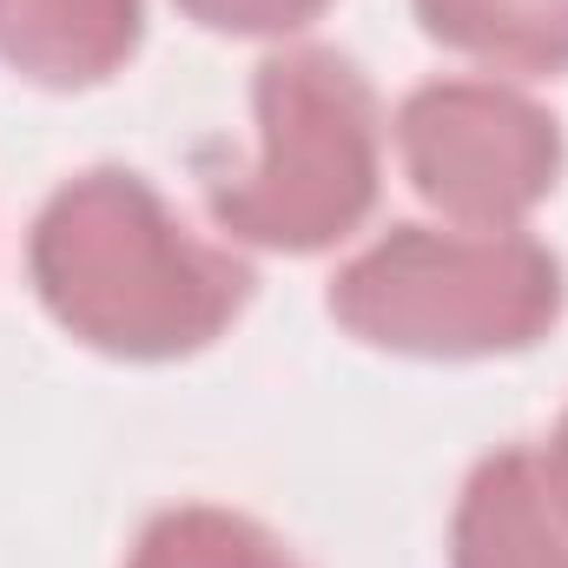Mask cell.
Wrapping results in <instances>:
<instances>
[{
	"mask_svg": "<svg viewBox=\"0 0 568 568\" xmlns=\"http://www.w3.org/2000/svg\"><path fill=\"white\" fill-rule=\"evenodd\" d=\"M27 278L47 317L120 364H172L219 344L252 304V265L205 245L140 172L93 165L67 179L33 232Z\"/></svg>",
	"mask_w": 568,
	"mask_h": 568,
	"instance_id": "6da1fadb",
	"label": "cell"
},
{
	"mask_svg": "<svg viewBox=\"0 0 568 568\" xmlns=\"http://www.w3.org/2000/svg\"><path fill=\"white\" fill-rule=\"evenodd\" d=\"M258 165L205 185L225 239L311 258L344 245L384 185V120L371 80L337 47H284L252 73Z\"/></svg>",
	"mask_w": 568,
	"mask_h": 568,
	"instance_id": "7a4b0ae2",
	"label": "cell"
},
{
	"mask_svg": "<svg viewBox=\"0 0 568 568\" xmlns=\"http://www.w3.org/2000/svg\"><path fill=\"white\" fill-rule=\"evenodd\" d=\"M568 304L562 258L529 232L390 225L331 278V317L390 357H516Z\"/></svg>",
	"mask_w": 568,
	"mask_h": 568,
	"instance_id": "3957f363",
	"label": "cell"
},
{
	"mask_svg": "<svg viewBox=\"0 0 568 568\" xmlns=\"http://www.w3.org/2000/svg\"><path fill=\"white\" fill-rule=\"evenodd\" d=\"M397 159L449 225L523 232L562 179V126L503 80H429L397 106Z\"/></svg>",
	"mask_w": 568,
	"mask_h": 568,
	"instance_id": "277c9868",
	"label": "cell"
},
{
	"mask_svg": "<svg viewBox=\"0 0 568 568\" xmlns=\"http://www.w3.org/2000/svg\"><path fill=\"white\" fill-rule=\"evenodd\" d=\"M449 568H568V516L536 449L509 443L469 469L449 516Z\"/></svg>",
	"mask_w": 568,
	"mask_h": 568,
	"instance_id": "5b68a950",
	"label": "cell"
},
{
	"mask_svg": "<svg viewBox=\"0 0 568 568\" xmlns=\"http://www.w3.org/2000/svg\"><path fill=\"white\" fill-rule=\"evenodd\" d=\"M145 33V0H0V60L53 93L106 87Z\"/></svg>",
	"mask_w": 568,
	"mask_h": 568,
	"instance_id": "8992f818",
	"label": "cell"
},
{
	"mask_svg": "<svg viewBox=\"0 0 568 568\" xmlns=\"http://www.w3.org/2000/svg\"><path fill=\"white\" fill-rule=\"evenodd\" d=\"M436 47L496 73H568V0H410Z\"/></svg>",
	"mask_w": 568,
	"mask_h": 568,
	"instance_id": "52a82bcc",
	"label": "cell"
},
{
	"mask_svg": "<svg viewBox=\"0 0 568 568\" xmlns=\"http://www.w3.org/2000/svg\"><path fill=\"white\" fill-rule=\"evenodd\" d=\"M126 568H304L265 523L212 503L159 509L140 529Z\"/></svg>",
	"mask_w": 568,
	"mask_h": 568,
	"instance_id": "ba28073f",
	"label": "cell"
},
{
	"mask_svg": "<svg viewBox=\"0 0 568 568\" xmlns=\"http://www.w3.org/2000/svg\"><path fill=\"white\" fill-rule=\"evenodd\" d=\"M331 0H179L185 20H199L205 33H239V40H284L304 33Z\"/></svg>",
	"mask_w": 568,
	"mask_h": 568,
	"instance_id": "9c48e42d",
	"label": "cell"
},
{
	"mask_svg": "<svg viewBox=\"0 0 568 568\" xmlns=\"http://www.w3.org/2000/svg\"><path fill=\"white\" fill-rule=\"evenodd\" d=\"M542 476H549V489H556V503H562V516H568V410H562V424H556V436H549V449H542Z\"/></svg>",
	"mask_w": 568,
	"mask_h": 568,
	"instance_id": "30bf717a",
	"label": "cell"
}]
</instances>
